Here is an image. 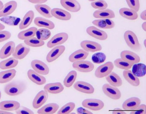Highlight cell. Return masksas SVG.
<instances>
[{
	"label": "cell",
	"instance_id": "cb8c5ba5",
	"mask_svg": "<svg viewBox=\"0 0 146 114\" xmlns=\"http://www.w3.org/2000/svg\"><path fill=\"white\" fill-rule=\"evenodd\" d=\"M64 87L60 82L48 83L45 85L44 87V90L47 93L52 94H57L62 92Z\"/></svg>",
	"mask_w": 146,
	"mask_h": 114
},
{
	"label": "cell",
	"instance_id": "ee69618b",
	"mask_svg": "<svg viewBox=\"0 0 146 114\" xmlns=\"http://www.w3.org/2000/svg\"><path fill=\"white\" fill-rule=\"evenodd\" d=\"M92 7L98 10H102L106 9L108 6L107 3L103 0H99L94 1L91 3Z\"/></svg>",
	"mask_w": 146,
	"mask_h": 114
},
{
	"label": "cell",
	"instance_id": "680465c9",
	"mask_svg": "<svg viewBox=\"0 0 146 114\" xmlns=\"http://www.w3.org/2000/svg\"><path fill=\"white\" fill-rule=\"evenodd\" d=\"M143 43H143V44H144V45H145H145H146V44H145V43H146L145 40L144 41V42Z\"/></svg>",
	"mask_w": 146,
	"mask_h": 114
},
{
	"label": "cell",
	"instance_id": "8d00e7d4",
	"mask_svg": "<svg viewBox=\"0 0 146 114\" xmlns=\"http://www.w3.org/2000/svg\"><path fill=\"white\" fill-rule=\"evenodd\" d=\"M35 7L37 11L43 16L48 18L52 17L51 13L52 9L48 5L45 4H38L35 5Z\"/></svg>",
	"mask_w": 146,
	"mask_h": 114
},
{
	"label": "cell",
	"instance_id": "f6af8a7d",
	"mask_svg": "<svg viewBox=\"0 0 146 114\" xmlns=\"http://www.w3.org/2000/svg\"><path fill=\"white\" fill-rule=\"evenodd\" d=\"M129 8L137 12L140 9V5L139 0H125Z\"/></svg>",
	"mask_w": 146,
	"mask_h": 114
},
{
	"label": "cell",
	"instance_id": "f1b7e54d",
	"mask_svg": "<svg viewBox=\"0 0 146 114\" xmlns=\"http://www.w3.org/2000/svg\"><path fill=\"white\" fill-rule=\"evenodd\" d=\"M34 13L32 10L28 11L23 16L20 23L19 28L23 30L28 27L31 23L34 17Z\"/></svg>",
	"mask_w": 146,
	"mask_h": 114
},
{
	"label": "cell",
	"instance_id": "1f68e13d",
	"mask_svg": "<svg viewBox=\"0 0 146 114\" xmlns=\"http://www.w3.org/2000/svg\"><path fill=\"white\" fill-rule=\"evenodd\" d=\"M59 108L56 103H52L47 104L39 109L37 111L38 114H53L57 111Z\"/></svg>",
	"mask_w": 146,
	"mask_h": 114
},
{
	"label": "cell",
	"instance_id": "6da1fadb",
	"mask_svg": "<svg viewBox=\"0 0 146 114\" xmlns=\"http://www.w3.org/2000/svg\"><path fill=\"white\" fill-rule=\"evenodd\" d=\"M26 87V84L23 81H13L6 84L4 87V91L7 95L15 96L22 94Z\"/></svg>",
	"mask_w": 146,
	"mask_h": 114
},
{
	"label": "cell",
	"instance_id": "7402d4cb",
	"mask_svg": "<svg viewBox=\"0 0 146 114\" xmlns=\"http://www.w3.org/2000/svg\"><path fill=\"white\" fill-rule=\"evenodd\" d=\"M52 16L62 20H68L71 17L70 14L68 12L59 8H54L51 10Z\"/></svg>",
	"mask_w": 146,
	"mask_h": 114
},
{
	"label": "cell",
	"instance_id": "44dd1931",
	"mask_svg": "<svg viewBox=\"0 0 146 114\" xmlns=\"http://www.w3.org/2000/svg\"><path fill=\"white\" fill-rule=\"evenodd\" d=\"M92 24L98 27L104 29H110L114 27V22L110 18L99 19L93 20Z\"/></svg>",
	"mask_w": 146,
	"mask_h": 114
},
{
	"label": "cell",
	"instance_id": "836d02e7",
	"mask_svg": "<svg viewBox=\"0 0 146 114\" xmlns=\"http://www.w3.org/2000/svg\"><path fill=\"white\" fill-rule=\"evenodd\" d=\"M37 30V28L35 27H30L19 32L17 37L20 40H25L34 37Z\"/></svg>",
	"mask_w": 146,
	"mask_h": 114
},
{
	"label": "cell",
	"instance_id": "7dc6e473",
	"mask_svg": "<svg viewBox=\"0 0 146 114\" xmlns=\"http://www.w3.org/2000/svg\"><path fill=\"white\" fill-rule=\"evenodd\" d=\"M15 113L17 114H34V112L30 109L23 106H20L15 110Z\"/></svg>",
	"mask_w": 146,
	"mask_h": 114
},
{
	"label": "cell",
	"instance_id": "4fadbf2b",
	"mask_svg": "<svg viewBox=\"0 0 146 114\" xmlns=\"http://www.w3.org/2000/svg\"><path fill=\"white\" fill-rule=\"evenodd\" d=\"M121 58L123 60L133 64L139 62L140 58L137 54L130 51L125 50L120 53Z\"/></svg>",
	"mask_w": 146,
	"mask_h": 114
},
{
	"label": "cell",
	"instance_id": "30bf717a",
	"mask_svg": "<svg viewBox=\"0 0 146 114\" xmlns=\"http://www.w3.org/2000/svg\"><path fill=\"white\" fill-rule=\"evenodd\" d=\"M86 32L90 36L99 40H105L108 37L105 32L94 26L88 27L86 29Z\"/></svg>",
	"mask_w": 146,
	"mask_h": 114
},
{
	"label": "cell",
	"instance_id": "2e32d148",
	"mask_svg": "<svg viewBox=\"0 0 146 114\" xmlns=\"http://www.w3.org/2000/svg\"><path fill=\"white\" fill-rule=\"evenodd\" d=\"M60 3L64 9L72 12H77L81 8L80 4L76 0H60Z\"/></svg>",
	"mask_w": 146,
	"mask_h": 114
},
{
	"label": "cell",
	"instance_id": "3957f363",
	"mask_svg": "<svg viewBox=\"0 0 146 114\" xmlns=\"http://www.w3.org/2000/svg\"><path fill=\"white\" fill-rule=\"evenodd\" d=\"M114 67L112 62L108 61L97 68L95 72V75L98 78L106 77L112 72Z\"/></svg>",
	"mask_w": 146,
	"mask_h": 114
},
{
	"label": "cell",
	"instance_id": "9a60e30c",
	"mask_svg": "<svg viewBox=\"0 0 146 114\" xmlns=\"http://www.w3.org/2000/svg\"><path fill=\"white\" fill-rule=\"evenodd\" d=\"M48 97V93L44 90L39 92L34 98L33 103V107L36 109L41 107L47 101Z\"/></svg>",
	"mask_w": 146,
	"mask_h": 114
},
{
	"label": "cell",
	"instance_id": "e0dca14e",
	"mask_svg": "<svg viewBox=\"0 0 146 114\" xmlns=\"http://www.w3.org/2000/svg\"><path fill=\"white\" fill-rule=\"evenodd\" d=\"M15 46V43L13 41H10L6 43L0 50V58L5 59L12 54Z\"/></svg>",
	"mask_w": 146,
	"mask_h": 114
},
{
	"label": "cell",
	"instance_id": "5b68a950",
	"mask_svg": "<svg viewBox=\"0 0 146 114\" xmlns=\"http://www.w3.org/2000/svg\"><path fill=\"white\" fill-rule=\"evenodd\" d=\"M82 106L94 111L102 109L104 106V103L101 100L96 99H87L82 102Z\"/></svg>",
	"mask_w": 146,
	"mask_h": 114
},
{
	"label": "cell",
	"instance_id": "f546056e",
	"mask_svg": "<svg viewBox=\"0 0 146 114\" xmlns=\"http://www.w3.org/2000/svg\"><path fill=\"white\" fill-rule=\"evenodd\" d=\"M106 79L109 84L115 87H120L122 84L121 78L117 74L113 72H111L106 76Z\"/></svg>",
	"mask_w": 146,
	"mask_h": 114
},
{
	"label": "cell",
	"instance_id": "d4e9b609",
	"mask_svg": "<svg viewBox=\"0 0 146 114\" xmlns=\"http://www.w3.org/2000/svg\"><path fill=\"white\" fill-rule=\"evenodd\" d=\"M20 106L19 102L15 100H5L0 102V109L7 111H15Z\"/></svg>",
	"mask_w": 146,
	"mask_h": 114
},
{
	"label": "cell",
	"instance_id": "d590c367",
	"mask_svg": "<svg viewBox=\"0 0 146 114\" xmlns=\"http://www.w3.org/2000/svg\"><path fill=\"white\" fill-rule=\"evenodd\" d=\"M19 63L18 59L11 57L0 62V69L6 70L16 67Z\"/></svg>",
	"mask_w": 146,
	"mask_h": 114
},
{
	"label": "cell",
	"instance_id": "603a6c76",
	"mask_svg": "<svg viewBox=\"0 0 146 114\" xmlns=\"http://www.w3.org/2000/svg\"><path fill=\"white\" fill-rule=\"evenodd\" d=\"M93 15L94 18L98 19H110L115 16L113 11L109 9L96 10L93 13Z\"/></svg>",
	"mask_w": 146,
	"mask_h": 114
},
{
	"label": "cell",
	"instance_id": "f5cc1de1",
	"mask_svg": "<svg viewBox=\"0 0 146 114\" xmlns=\"http://www.w3.org/2000/svg\"><path fill=\"white\" fill-rule=\"evenodd\" d=\"M146 10H145L143 11L141 13L140 16L141 18L145 21H146Z\"/></svg>",
	"mask_w": 146,
	"mask_h": 114
},
{
	"label": "cell",
	"instance_id": "4dcf8cb0",
	"mask_svg": "<svg viewBox=\"0 0 146 114\" xmlns=\"http://www.w3.org/2000/svg\"><path fill=\"white\" fill-rule=\"evenodd\" d=\"M16 70L12 69L0 72V83L3 84L11 80L15 76Z\"/></svg>",
	"mask_w": 146,
	"mask_h": 114
},
{
	"label": "cell",
	"instance_id": "83f0119b",
	"mask_svg": "<svg viewBox=\"0 0 146 114\" xmlns=\"http://www.w3.org/2000/svg\"><path fill=\"white\" fill-rule=\"evenodd\" d=\"M119 13L123 17L129 20H135L138 17L137 12L130 8L126 7L121 8L119 10Z\"/></svg>",
	"mask_w": 146,
	"mask_h": 114
},
{
	"label": "cell",
	"instance_id": "ffe728a7",
	"mask_svg": "<svg viewBox=\"0 0 146 114\" xmlns=\"http://www.w3.org/2000/svg\"><path fill=\"white\" fill-rule=\"evenodd\" d=\"M27 75L29 79L37 85H42L46 82V78L33 70H29L27 71Z\"/></svg>",
	"mask_w": 146,
	"mask_h": 114
},
{
	"label": "cell",
	"instance_id": "ab89813d",
	"mask_svg": "<svg viewBox=\"0 0 146 114\" xmlns=\"http://www.w3.org/2000/svg\"><path fill=\"white\" fill-rule=\"evenodd\" d=\"M51 34V32L48 29L41 28L37 30L35 35L37 38L44 41L49 38Z\"/></svg>",
	"mask_w": 146,
	"mask_h": 114
},
{
	"label": "cell",
	"instance_id": "d6986e66",
	"mask_svg": "<svg viewBox=\"0 0 146 114\" xmlns=\"http://www.w3.org/2000/svg\"><path fill=\"white\" fill-rule=\"evenodd\" d=\"M17 6V2L11 1L3 5L2 9L0 10V17L6 16L13 13L16 9Z\"/></svg>",
	"mask_w": 146,
	"mask_h": 114
},
{
	"label": "cell",
	"instance_id": "7c38bea8",
	"mask_svg": "<svg viewBox=\"0 0 146 114\" xmlns=\"http://www.w3.org/2000/svg\"><path fill=\"white\" fill-rule=\"evenodd\" d=\"M80 45L83 49L88 52L99 51L102 49V46L100 44L92 41L83 40L81 42Z\"/></svg>",
	"mask_w": 146,
	"mask_h": 114
},
{
	"label": "cell",
	"instance_id": "681fc988",
	"mask_svg": "<svg viewBox=\"0 0 146 114\" xmlns=\"http://www.w3.org/2000/svg\"><path fill=\"white\" fill-rule=\"evenodd\" d=\"M78 114H93V113L89 110L82 107L78 108L76 110Z\"/></svg>",
	"mask_w": 146,
	"mask_h": 114
},
{
	"label": "cell",
	"instance_id": "db71d44e",
	"mask_svg": "<svg viewBox=\"0 0 146 114\" xmlns=\"http://www.w3.org/2000/svg\"><path fill=\"white\" fill-rule=\"evenodd\" d=\"M0 114H13L12 112L3 110H0Z\"/></svg>",
	"mask_w": 146,
	"mask_h": 114
},
{
	"label": "cell",
	"instance_id": "b9f144b4",
	"mask_svg": "<svg viewBox=\"0 0 146 114\" xmlns=\"http://www.w3.org/2000/svg\"><path fill=\"white\" fill-rule=\"evenodd\" d=\"M75 107V103L73 102H68L62 106L58 111L57 114H64L70 113Z\"/></svg>",
	"mask_w": 146,
	"mask_h": 114
},
{
	"label": "cell",
	"instance_id": "816d5d0a",
	"mask_svg": "<svg viewBox=\"0 0 146 114\" xmlns=\"http://www.w3.org/2000/svg\"><path fill=\"white\" fill-rule=\"evenodd\" d=\"M31 3L33 4H42L46 2L48 0H27Z\"/></svg>",
	"mask_w": 146,
	"mask_h": 114
},
{
	"label": "cell",
	"instance_id": "91938a15",
	"mask_svg": "<svg viewBox=\"0 0 146 114\" xmlns=\"http://www.w3.org/2000/svg\"><path fill=\"white\" fill-rule=\"evenodd\" d=\"M95 0H88V1H94Z\"/></svg>",
	"mask_w": 146,
	"mask_h": 114
},
{
	"label": "cell",
	"instance_id": "e575fe53",
	"mask_svg": "<svg viewBox=\"0 0 146 114\" xmlns=\"http://www.w3.org/2000/svg\"><path fill=\"white\" fill-rule=\"evenodd\" d=\"M132 66L131 72L135 76L141 77L145 75L146 66L144 64L137 63L134 64Z\"/></svg>",
	"mask_w": 146,
	"mask_h": 114
},
{
	"label": "cell",
	"instance_id": "5bb4252c",
	"mask_svg": "<svg viewBox=\"0 0 146 114\" xmlns=\"http://www.w3.org/2000/svg\"><path fill=\"white\" fill-rule=\"evenodd\" d=\"M73 87L78 91L87 94H93L94 91V88L92 85L83 81H77L74 84Z\"/></svg>",
	"mask_w": 146,
	"mask_h": 114
},
{
	"label": "cell",
	"instance_id": "7bdbcfd3",
	"mask_svg": "<svg viewBox=\"0 0 146 114\" xmlns=\"http://www.w3.org/2000/svg\"><path fill=\"white\" fill-rule=\"evenodd\" d=\"M106 59V55L102 52H98L93 54L92 57L93 62L95 64H100L104 62Z\"/></svg>",
	"mask_w": 146,
	"mask_h": 114
},
{
	"label": "cell",
	"instance_id": "ac0fdd59",
	"mask_svg": "<svg viewBox=\"0 0 146 114\" xmlns=\"http://www.w3.org/2000/svg\"><path fill=\"white\" fill-rule=\"evenodd\" d=\"M141 100L138 97H131L123 102L122 107L125 110L132 111L137 107L141 104Z\"/></svg>",
	"mask_w": 146,
	"mask_h": 114
},
{
	"label": "cell",
	"instance_id": "9f6ffc18",
	"mask_svg": "<svg viewBox=\"0 0 146 114\" xmlns=\"http://www.w3.org/2000/svg\"><path fill=\"white\" fill-rule=\"evenodd\" d=\"M5 28V26L2 24L0 22V31L4 30Z\"/></svg>",
	"mask_w": 146,
	"mask_h": 114
},
{
	"label": "cell",
	"instance_id": "277c9868",
	"mask_svg": "<svg viewBox=\"0 0 146 114\" xmlns=\"http://www.w3.org/2000/svg\"><path fill=\"white\" fill-rule=\"evenodd\" d=\"M102 89L104 94L110 98L114 100H117L121 97V93L117 87L110 85L109 84H104Z\"/></svg>",
	"mask_w": 146,
	"mask_h": 114
},
{
	"label": "cell",
	"instance_id": "7a4b0ae2",
	"mask_svg": "<svg viewBox=\"0 0 146 114\" xmlns=\"http://www.w3.org/2000/svg\"><path fill=\"white\" fill-rule=\"evenodd\" d=\"M124 38L127 45L132 50L138 51L141 48L137 36L133 31L128 30L124 34Z\"/></svg>",
	"mask_w": 146,
	"mask_h": 114
},
{
	"label": "cell",
	"instance_id": "4316f807",
	"mask_svg": "<svg viewBox=\"0 0 146 114\" xmlns=\"http://www.w3.org/2000/svg\"><path fill=\"white\" fill-rule=\"evenodd\" d=\"M89 52L83 49H78L72 53L68 58L69 61L72 63L76 61L84 60L89 55Z\"/></svg>",
	"mask_w": 146,
	"mask_h": 114
},
{
	"label": "cell",
	"instance_id": "6f0895ef",
	"mask_svg": "<svg viewBox=\"0 0 146 114\" xmlns=\"http://www.w3.org/2000/svg\"><path fill=\"white\" fill-rule=\"evenodd\" d=\"M3 3L0 0V10H1L3 8Z\"/></svg>",
	"mask_w": 146,
	"mask_h": 114
},
{
	"label": "cell",
	"instance_id": "8992f818",
	"mask_svg": "<svg viewBox=\"0 0 146 114\" xmlns=\"http://www.w3.org/2000/svg\"><path fill=\"white\" fill-rule=\"evenodd\" d=\"M73 63L72 66L73 68L78 71L81 72H90L94 68V64L88 61L80 60Z\"/></svg>",
	"mask_w": 146,
	"mask_h": 114
},
{
	"label": "cell",
	"instance_id": "484cf974",
	"mask_svg": "<svg viewBox=\"0 0 146 114\" xmlns=\"http://www.w3.org/2000/svg\"><path fill=\"white\" fill-rule=\"evenodd\" d=\"M123 75L125 80L132 86L137 87L140 84L139 78L135 76L129 69L123 71Z\"/></svg>",
	"mask_w": 146,
	"mask_h": 114
},
{
	"label": "cell",
	"instance_id": "74e56055",
	"mask_svg": "<svg viewBox=\"0 0 146 114\" xmlns=\"http://www.w3.org/2000/svg\"><path fill=\"white\" fill-rule=\"evenodd\" d=\"M77 76L76 72L74 70L70 71L64 79V84L67 88L71 87L75 81Z\"/></svg>",
	"mask_w": 146,
	"mask_h": 114
},
{
	"label": "cell",
	"instance_id": "60d3db41",
	"mask_svg": "<svg viewBox=\"0 0 146 114\" xmlns=\"http://www.w3.org/2000/svg\"><path fill=\"white\" fill-rule=\"evenodd\" d=\"M113 64L117 68L124 70L129 69L133 65L123 60L121 58L115 59L114 61Z\"/></svg>",
	"mask_w": 146,
	"mask_h": 114
},
{
	"label": "cell",
	"instance_id": "8fae6325",
	"mask_svg": "<svg viewBox=\"0 0 146 114\" xmlns=\"http://www.w3.org/2000/svg\"><path fill=\"white\" fill-rule=\"evenodd\" d=\"M65 50V47L64 45H58L55 46L47 55L46 61L48 63L54 61L63 53Z\"/></svg>",
	"mask_w": 146,
	"mask_h": 114
},
{
	"label": "cell",
	"instance_id": "11a10c76",
	"mask_svg": "<svg viewBox=\"0 0 146 114\" xmlns=\"http://www.w3.org/2000/svg\"><path fill=\"white\" fill-rule=\"evenodd\" d=\"M141 26L143 29L145 31H146V22H145L142 24Z\"/></svg>",
	"mask_w": 146,
	"mask_h": 114
},
{
	"label": "cell",
	"instance_id": "bcb514c9",
	"mask_svg": "<svg viewBox=\"0 0 146 114\" xmlns=\"http://www.w3.org/2000/svg\"><path fill=\"white\" fill-rule=\"evenodd\" d=\"M131 114H145L146 113V105L145 104H140L134 110L130 113Z\"/></svg>",
	"mask_w": 146,
	"mask_h": 114
},
{
	"label": "cell",
	"instance_id": "d6a6232c",
	"mask_svg": "<svg viewBox=\"0 0 146 114\" xmlns=\"http://www.w3.org/2000/svg\"><path fill=\"white\" fill-rule=\"evenodd\" d=\"M35 24L40 27H43L49 29H53L55 27L54 23L52 21L40 17H36L34 20Z\"/></svg>",
	"mask_w": 146,
	"mask_h": 114
},
{
	"label": "cell",
	"instance_id": "52a82bcc",
	"mask_svg": "<svg viewBox=\"0 0 146 114\" xmlns=\"http://www.w3.org/2000/svg\"><path fill=\"white\" fill-rule=\"evenodd\" d=\"M68 34L65 32H61L54 36L47 42V46L51 48L65 43L68 39Z\"/></svg>",
	"mask_w": 146,
	"mask_h": 114
},
{
	"label": "cell",
	"instance_id": "94428289",
	"mask_svg": "<svg viewBox=\"0 0 146 114\" xmlns=\"http://www.w3.org/2000/svg\"><path fill=\"white\" fill-rule=\"evenodd\" d=\"M1 97H0V100L1 99Z\"/></svg>",
	"mask_w": 146,
	"mask_h": 114
},
{
	"label": "cell",
	"instance_id": "ba28073f",
	"mask_svg": "<svg viewBox=\"0 0 146 114\" xmlns=\"http://www.w3.org/2000/svg\"><path fill=\"white\" fill-rule=\"evenodd\" d=\"M30 50L29 46L25 43H21L15 47L12 55L17 59L21 60L25 57L29 52Z\"/></svg>",
	"mask_w": 146,
	"mask_h": 114
},
{
	"label": "cell",
	"instance_id": "f35d334b",
	"mask_svg": "<svg viewBox=\"0 0 146 114\" xmlns=\"http://www.w3.org/2000/svg\"><path fill=\"white\" fill-rule=\"evenodd\" d=\"M24 42V43L28 46L34 47L42 46L44 45L45 43L44 41L34 37L25 40Z\"/></svg>",
	"mask_w": 146,
	"mask_h": 114
},
{
	"label": "cell",
	"instance_id": "f907efd6",
	"mask_svg": "<svg viewBox=\"0 0 146 114\" xmlns=\"http://www.w3.org/2000/svg\"><path fill=\"white\" fill-rule=\"evenodd\" d=\"M112 113L113 114H126V112L123 111L122 109L118 108L114 109L113 110Z\"/></svg>",
	"mask_w": 146,
	"mask_h": 114
},
{
	"label": "cell",
	"instance_id": "c3c4849f",
	"mask_svg": "<svg viewBox=\"0 0 146 114\" xmlns=\"http://www.w3.org/2000/svg\"><path fill=\"white\" fill-rule=\"evenodd\" d=\"M11 34L7 30L0 31V43L9 39L11 37Z\"/></svg>",
	"mask_w": 146,
	"mask_h": 114
},
{
	"label": "cell",
	"instance_id": "9c48e42d",
	"mask_svg": "<svg viewBox=\"0 0 146 114\" xmlns=\"http://www.w3.org/2000/svg\"><path fill=\"white\" fill-rule=\"evenodd\" d=\"M31 66L33 70L41 75H46L49 72V69L48 66L42 61L35 59L31 62Z\"/></svg>",
	"mask_w": 146,
	"mask_h": 114
}]
</instances>
